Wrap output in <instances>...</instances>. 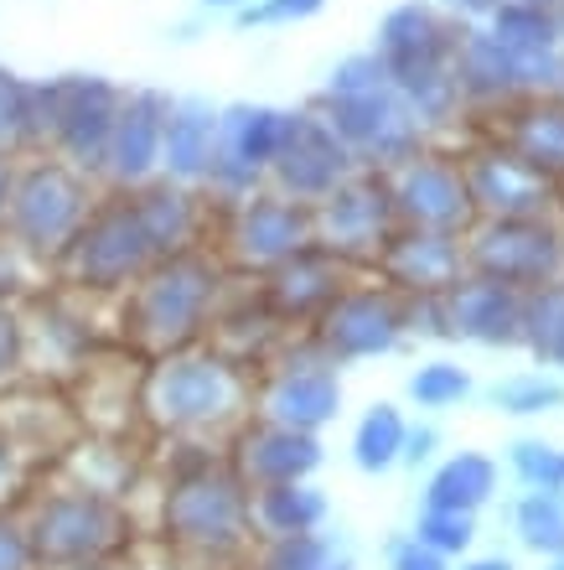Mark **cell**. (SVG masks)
Returning a JSON list of instances; mask_svg holds the SVG:
<instances>
[{
  "label": "cell",
  "mask_w": 564,
  "mask_h": 570,
  "mask_svg": "<svg viewBox=\"0 0 564 570\" xmlns=\"http://www.w3.org/2000/svg\"><path fill=\"white\" fill-rule=\"evenodd\" d=\"M560 218H564V181H560Z\"/></svg>",
  "instance_id": "obj_49"
},
{
  "label": "cell",
  "mask_w": 564,
  "mask_h": 570,
  "mask_svg": "<svg viewBox=\"0 0 564 570\" xmlns=\"http://www.w3.org/2000/svg\"><path fill=\"white\" fill-rule=\"evenodd\" d=\"M415 540L431 544L435 556H461L476 540V513H451V509H425L415 524Z\"/></svg>",
  "instance_id": "obj_35"
},
{
  "label": "cell",
  "mask_w": 564,
  "mask_h": 570,
  "mask_svg": "<svg viewBox=\"0 0 564 570\" xmlns=\"http://www.w3.org/2000/svg\"><path fill=\"white\" fill-rule=\"evenodd\" d=\"M93 177L73 171L58 156H21L16 161V187L11 208H6V239L27 259H62V249L73 244L93 208Z\"/></svg>",
  "instance_id": "obj_3"
},
{
  "label": "cell",
  "mask_w": 564,
  "mask_h": 570,
  "mask_svg": "<svg viewBox=\"0 0 564 570\" xmlns=\"http://www.w3.org/2000/svg\"><path fill=\"white\" fill-rule=\"evenodd\" d=\"M218 146V109L208 99H171L161 136V177L177 187H202Z\"/></svg>",
  "instance_id": "obj_25"
},
{
  "label": "cell",
  "mask_w": 564,
  "mask_h": 570,
  "mask_svg": "<svg viewBox=\"0 0 564 570\" xmlns=\"http://www.w3.org/2000/svg\"><path fill=\"white\" fill-rule=\"evenodd\" d=\"M507 462H513L523 488H554V493H564V451L550 446V441H513Z\"/></svg>",
  "instance_id": "obj_36"
},
{
  "label": "cell",
  "mask_w": 564,
  "mask_h": 570,
  "mask_svg": "<svg viewBox=\"0 0 564 570\" xmlns=\"http://www.w3.org/2000/svg\"><path fill=\"white\" fill-rule=\"evenodd\" d=\"M347 271H353V265H342L332 249L306 244L300 255H290L285 265H275V271L265 275L259 301L269 306V316H275L280 327H290V322H316V316L347 291Z\"/></svg>",
  "instance_id": "obj_21"
},
{
  "label": "cell",
  "mask_w": 564,
  "mask_h": 570,
  "mask_svg": "<svg viewBox=\"0 0 564 570\" xmlns=\"http://www.w3.org/2000/svg\"><path fill=\"white\" fill-rule=\"evenodd\" d=\"M31 560H52V566H105L125 544V513L115 498L73 488V493H52L42 509L31 513Z\"/></svg>",
  "instance_id": "obj_8"
},
{
  "label": "cell",
  "mask_w": 564,
  "mask_h": 570,
  "mask_svg": "<svg viewBox=\"0 0 564 570\" xmlns=\"http://www.w3.org/2000/svg\"><path fill=\"white\" fill-rule=\"evenodd\" d=\"M388 78H394V89H399V99L409 105V115L419 120L425 136H451L456 125L472 120L451 62H441V68H409V73H388Z\"/></svg>",
  "instance_id": "obj_26"
},
{
  "label": "cell",
  "mask_w": 564,
  "mask_h": 570,
  "mask_svg": "<svg viewBox=\"0 0 564 570\" xmlns=\"http://www.w3.org/2000/svg\"><path fill=\"white\" fill-rule=\"evenodd\" d=\"M316 353L332 363H363L384 358L399 347V337L409 332V301L399 291L378 285H347L327 312L311 322Z\"/></svg>",
  "instance_id": "obj_10"
},
{
  "label": "cell",
  "mask_w": 564,
  "mask_h": 570,
  "mask_svg": "<svg viewBox=\"0 0 564 570\" xmlns=\"http://www.w3.org/2000/svg\"><path fill=\"white\" fill-rule=\"evenodd\" d=\"M265 570H353V560L342 556V540L306 529V534H285L269 544Z\"/></svg>",
  "instance_id": "obj_32"
},
{
  "label": "cell",
  "mask_w": 564,
  "mask_h": 570,
  "mask_svg": "<svg viewBox=\"0 0 564 570\" xmlns=\"http://www.w3.org/2000/svg\"><path fill=\"white\" fill-rule=\"evenodd\" d=\"M16 161H21V156H0V234H6V208H11V187H16Z\"/></svg>",
  "instance_id": "obj_42"
},
{
  "label": "cell",
  "mask_w": 564,
  "mask_h": 570,
  "mask_svg": "<svg viewBox=\"0 0 564 570\" xmlns=\"http://www.w3.org/2000/svg\"><path fill=\"white\" fill-rule=\"evenodd\" d=\"M166 109L171 94L161 89H125L119 105L115 136H109V156H105V181L109 187H146L161 177V136H166Z\"/></svg>",
  "instance_id": "obj_20"
},
{
  "label": "cell",
  "mask_w": 564,
  "mask_h": 570,
  "mask_svg": "<svg viewBox=\"0 0 564 570\" xmlns=\"http://www.w3.org/2000/svg\"><path fill=\"white\" fill-rule=\"evenodd\" d=\"M523 347L538 363L564 368V281L538 285L523 296Z\"/></svg>",
  "instance_id": "obj_29"
},
{
  "label": "cell",
  "mask_w": 564,
  "mask_h": 570,
  "mask_svg": "<svg viewBox=\"0 0 564 570\" xmlns=\"http://www.w3.org/2000/svg\"><path fill=\"white\" fill-rule=\"evenodd\" d=\"M435 446H441V435H435V425H419V431L404 435V466H425L435 456Z\"/></svg>",
  "instance_id": "obj_41"
},
{
  "label": "cell",
  "mask_w": 564,
  "mask_h": 570,
  "mask_svg": "<svg viewBox=\"0 0 564 570\" xmlns=\"http://www.w3.org/2000/svg\"><path fill=\"white\" fill-rule=\"evenodd\" d=\"M446 332L456 343L476 347H523V291L487 275H461L451 291H441Z\"/></svg>",
  "instance_id": "obj_19"
},
{
  "label": "cell",
  "mask_w": 564,
  "mask_h": 570,
  "mask_svg": "<svg viewBox=\"0 0 564 570\" xmlns=\"http://www.w3.org/2000/svg\"><path fill=\"white\" fill-rule=\"evenodd\" d=\"M68 570H109V566H68Z\"/></svg>",
  "instance_id": "obj_48"
},
{
  "label": "cell",
  "mask_w": 564,
  "mask_h": 570,
  "mask_svg": "<svg viewBox=\"0 0 564 570\" xmlns=\"http://www.w3.org/2000/svg\"><path fill=\"white\" fill-rule=\"evenodd\" d=\"M244 400L238 363L224 358L218 347H181L166 353L150 374V410L171 431H208L224 425Z\"/></svg>",
  "instance_id": "obj_5"
},
{
  "label": "cell",
  "mask_w": 564,
  "mask_h": 570,
  "mask_svg": "<svg viewBox=\"0 0 564 570\" xmlns=\"http://www.w3.org/2000/svg\"><path fill=\"white\" fill-rule=\"evenodd\" d=\"M0 570H31V540H27V529L11 524L6 513H0Z\"/></svg>",
  "instance_id": "obj_40"
},
{
  "label": "cell",
  "mask_w": 564,
  "mask_h": 570,
  "mask_svg": "<svg viewBox=\"0 0 564 570\" xmlns=\"http://www.w3.org/2000/svg\"><path fill=\"white\" fill-rule=\"evenodd\" d=\"M550 570H564V556H550Z\"/></svg>",
  "instance_id": "obj_47"
},
{
  "label": "cell",
  "mask_w": 564,
  "mask_h": 570,
  "mask_svg": "<svg viewBox=\"0 0 564 570\" xmlns=\"http://www.w3.org/2000/svg\"><path fill=\"white\" fill-rule=\"evenodd\" d=\"M327 11V0H254L249 11H238L234 21L244 31H275V27H300Z\"/></svg>",
  "instance_id": "obj_37"
},
{
  "label": "cell",
  "mask_w": 564,
  "mask_h": 570,
  "mask_svg": "<svg viewBox=\"0 0 564 570\" xmlns=\"http://www.w3.org/2000/svg\"><path fill=\"white\" fill-rule=\"evenodd\" d=\"M265 421L275 425H290V431H321L327 421H337L342 410V379H337V363L311 353V358H290L280 363L265 384Z\"/></svg>",
  "instance_id": "obj_22"
},
{
  "label": "cell",
  "mask_w": 564,
  "mask_h": 570,
  "mask_svg": "<svg viewBox=\"0 0 564 570\" xmlns=\"http://www.w3.org/2000/svg\"><path fill=\"white\" fill-rule=\"evenodd\" d=\"M311 109L337 130V140L353 150V161L368 166V171H394L415 150L431 146V136L419 130V120L399 99L394 78H388V68L378 62L373 47L347 52L332 68Z\"/></svg>",
  "instance_id": "obj_1"
},
{
  "label": "cell",
  "mask_w": 564,
  "mask_h": 570,
  "mask_svg": "<svg viewBox=\"0 0 564 570\" xmlns=\"http://www.w3.org/2000/svg\"><path fill=\"white\" fill-rule=\"evenodd\" d=\"M492 405L503 415H518V421L550 415V410H564V384L554 374H513L492 390Z\"/></svg>",
  "instance_id": "obj_33"
},
{
  "label": "cell",
  "mask_w": 564,
  "mask_h": 570,
  "mask_svg": "<svg viewBox=\"0 0 564 570\" xmlns=\"http://www.w3.org/2000/svg\"><path fill=\"white\" fill-rule=\"evenodd\" d=\"M492 493H497V462H492L487 451H456L425 482V509L476 513Z\"/></svg>",
  "instance_id": "obj_27"
},
{
  "label": "cell",
  "mask_w": 564,
  "mask_h": 570,
  "mask_svg": "<svg viewBox=\"0 0 564 570\" xmlns=\"http://www.w3.org/2000/svg\"><path fill=\"white\" fill-rule=\"evenodd\" d=\"M476 130L497 136L513 156L544 171V177L560 187L564 181V94H534V99H518L507 105L503 115L482 120Z\"/></svg>",
  "instance_id": "obj_23"
},
{
  "label": "cell",
  "mask_w": 564,
  "mask_h": 570,
  "mask_svg": "<svg viewBox=\"0 0 564 570\" xmlns=\"http://www.w3.org/2000/svg\"><path fill=\"white\" fill-rule=\"evenodd\" d=\"M21 353H27V322L16 316V306L0 301V379L21 363Z\"/></svg>",
  "instance_id": "obj_38"
},
{
  "label": "cell",
  "mask_w": 564,
  "mask_h": 570,
  "mask_svg": "<svg viewBox=\"0 0 564 570\" xmlns=\"http://www.w3.org/2000/svg\"><path fill=\"white\" fill-rule=\"evenodd\" d=\"M466 271L513 291L564 281V218H476L466 234Z\"/></svg>",
  "instance_id": "obj_6"
},
{
  "label": "cell",
  "mask_w": 564,
  "mask_h": 570,
  "mask_svg": "<svg viewBox=\"0 0 564 570\" xmlns=\"http://www.w3.org/2000/svg\"><path fill=\"white\" fill-rule=\"evenodd\" d=\"M166 529L192 550H234L249 529V493L224 466H197L166 498Z\"/></svg>",
  "instance_id": "obj_14"
},
{
  "label": "cell",
  "mask_w": 564,
  "mask_h": 570,
  "mask_svg": "<svg viewBox=\"0 0 564 570\" xmlns=\"http://www.w3.org/2000/svg\"><path fill=\"white\" fill-rule=\"evenodd\" d=\"M373 271L399 296H441L466 275V239L461 234H435V228H394L378 249Z\"/></svg>",
  "instance_id": "obj_18"
},
{
  "label": "cell",
  "mask_w": 564,
  "mask_h": 570,
  "mask_svg": "<svg viewBox=\"0 0 564 570\" xmlns=\"http://www.w3.org/2000/svg\"><path fill=\"white\" fill-rule=\"evenodd\" d=\"M461 570H513V560H503V556H482V560H466Z\"/></svg>",
  "instance_id": "obj_44"
},
{
  "label": "cell",
  "mask_w": 564,
  "mask_h": 570,
  "mask_svg": "<svg viewBox=\"0 0 564 570\" xmlns=\"http://www.w3.org/2000/svg\"><path fill=\"white\" fill-rule=\"evenodd\" d=\"M472 394V374L451 358H435V363H419L415 374H409V400L419 410H451L461 405Z\"/></svg>",
  "instance_id": "obj_34"
},
{
  "label": "cell",
  "mask_w": 564,
  "mask_h": 570,
  "mask_svg": "<svg viewBox=\"0 0 564 570\" xmlns=\"http://www.w3.org/2000/svg\"><path fill=\"white\" fill-rule=\"evenodd\" d=\"M388 570H451V560L435 556L431 544H419L415 534H409V540H394V550H388Z\"/></svg>",
  "instance_id": "obj_39"
},
{
  "label": "cell",
  "mask_w": 564,
  "mask_h": 570,
  "mask_svg": "<svg viewBox=\"0 0 564 570\" xmlns=\"http://www.w3.org/2000/svg\"><path fill=\"white\" fill-rule=\"evenodd\" d=\"M353 171H357V161H353V150L337 140V130H332L316 109H290L285 146H280V156H275V166H269V187L280 197H290V203L316 208V203H321L332 187H342Z\"/></svg>",
  "instance_id": "obj_16"
},
{
  "label": "cell",
  "mask_w": 564,
  "mask_h": 570,
  "mask_svg": "<svg viewBox=\"0 0 564 570\" xmlns=\"http://www.w3.org/2000/svg\"><path fill=\"white\" fill-rule=\"evenodd\" d=\"M311 224H316V244L332 249L342 265H373L378 249L388 244V234L399 228L394 193H388V171L357 166L353 177L342 181V187H332L311 208Z\"/></svg>",
  "instance_id": "obj_9"
},
{
  "label": "cell",
  "mask_w": 564,
  "mask_h": 570,
  "mask_svg": "<svg viewBox=\"0 0 564 570\" xmlns=\"http://www.w3.org/2000/svg\"><path fill=\"white\" fill-rule=\"evenodd\" d=\"M249 519L265 529L269 540H285V534H306V529H321L327 519V498L311 482H275V488H259L249 498Z\"/></svg>",
  "instance_id": "obj_28"
},
{
  "label": "cell",
  "mask_w": 564,
  "mask_h": 570,
  "mask_svg": "<svg viewBox=\"0 0 564 570\" xmlns=\"http://www.w3.org/2000/svg\"><path fill=\"white\" fill-rule=\"evenodd\" d=\"M11 478V446H6V441H0V482Z\"/></svg>",
  "instance_id": "obj_45"
},
{
  "label": "cell",
  "mask_w": 564,
  "mask_h": 570,
  "mask_svg": "<svg viewBox=\"0 0 564 570\" xmlns=\"http://www.w3.org/2000/svg\"><path fill=\"white\" fill-rule=\"evenodd\" d=\"M560 27H564V6H560Z\"/></svg>",
  "instance_id": "obj_50"
},
{
  "label": "cell",
  "mask_w": 564,
  "mask_h": 570,
  "mask_svg": "<svg viewBox=\"0 0 564 570\" xmlns=\"http://www.w3.org/2000/svg\"><path fill=\"white\" fill-rule=\"evenodd\" d=\"M47 156L68 161L83 177H105L109 136H115L125 89L105 73H58L47 78Z\"/></svg>",
  "instance_id": "obj_7"
},
{
  "label": "cell",
  "mask_w": 564,
  "mask_h": 570,
  "mask_svg": "<svg viewBox=\"0 0 564 570\" xmlns=\"http://www.w3.org/2000/svg\"><path fill=\"white\" fill-rule=\"evenodd\" d=\"M228 255L244 271L269 275L275 265H285L290 255H300L306 244H316V224L306 203H290L275 187L228 203Z\"/></svg>",
  "instance_id": "obj_15"
},
{
  "label": "cell",
  "mask_w": 564,
  "mask_h": 570,
  "mask_svg": "<svg viewBox=\"0 0 564 570\" xmlns=\"http://www.w3.org/2000/svg\"><path fill=\"white\" fill-rule=\"evenodd\" d=\"M202 11H224V16H238V11H249L254 0H197Z\"/></svg>",
  "instance_id": "obj_43"
},
{
  "label": "cell",
  "mask_w": 564,
  "mask_h": 570,
  "mask_svg": "<svg viewBox=\"0 0 564 570\" xmlns=\"http://www.w3.org/2000/svg\"><path fill=\"white\" fill-rule=\"evenodd\" d=\"M285 125H290V109H280V105L218 109V146H212V166L202 187L212 197H224V203L259 193L269 181V166H275V156L285 146Z\"/></svg>",
  "instance_id": "obj_11"
},
{
  "label": "cell",
  "mask_w": 564,
  "mask_h": 570,
  "mask_svg": "<svg viewBox=\"0 0 564 570\" xmlns=\"http://www.w3.org/2000/svg\"><path fill=\"white\" fill-rule=\"evenodd\" d=\"M218 306H224V265L202 249H181V255L156 259L130 285L125 332L146 353L166 358L181 347H197V337L218 322Z\"/></svg>",
  "instance_id": "obj_2"
},
{
  "label": "cell",
  "mask_w": 564,
  "mask_h": 570,
  "mask_svg": "<svg viewBox=\"0 0 564 570\" xmlns=\"http://www.w3.org/2000/svg\"><path fill=\"white\" fill-rule=\"evenodd\" d=\"M156 259H161V249H156L146 218H140L135 193L109 187V193L93 197L89 218L73 234V244L62 249L58 265L73 275V285L105 296V291H130Z\"/></svg>",
  "instance_id": "obj_4"
},
{
  "label": "cell",
  "mask_w": 564,
  "mask_h": 570,
  "mask_svg": "<svg viewBox=\"0 0 564 570\" xmlns=\"http://www.w3.org/2000/svg\"><path fill=\"white\" fill-rule=\"evenodd\" d=\"M404 435H409V425H404L399 405H373L353 431V462L363 466V472H388V466H399Z\"/></svg>",
  "instance_id": "obj_30"
},
{
  "label": "cell",
  "mask_w": 564,
  "mask_h": 570,
  "mask_svg": "<svg viewBox=\"0 0 564 570\" xmlns=\"http://www.w3.org/2000/svg\"><path fill=\"white\" fill-rule=\"evenodd\" d=\"M321 466V441L311 431H290V425H254L238 441V472L254 488H275V482H306Z\"/></svg>",
  "instance_id": "obj_24"
},
{
  "label": "cell",
  "mask_w": 564,
  "mask_h": 570,
  "mask_svg": "<svg viewBox=\"0 0 564 570\" xmlns=\"http://www.w3.org/2000/svg\"><path fill=\"white\" fill-rule=\"evenodd\" d=\"M507 6H550V11H560L564 0H507Z\"/></svg>",
  "instance_id": "obj_46"
},
{
  "label": "cell",
  "mask_w": 564,
  "mask_h": 570,
  "mask_svg": "<svg viewBox=\"0 0 564 570\" xmlns=\"http://www.w3.org/2000/svg\"><path fill=\"white\" fill-rule=\"evenodd\" d=\"M461 16H451L441 0H399L378 16L373 27V52L388 73H409V68H441L456 58L461 42Z\"/></svg>",
  "instance_id": "obj_17"
},
{
  "label": "cell",
  "mask_w": 564,
  "mask_h": 570,
  "mask_svg": "<svg viewBox=\"0 0 564 570\" xmlns=\"http://www.w3.org/2000/svg\"><path fill=\"white\" fill-rule=\"evenodd\" d=\"M513 529L534 556H564V493L554 488H528L513 509Z\"/></svg>",
  "instance_id": "obj_31"
},
{
  "label": "cell",
  "mask_w": 564,
  "mask_h": 570,
  "mask_svg": "<svg viewBox=\"0 0 564 570\" xmlns=\"http://www.w3.org/2000/svg\"><path fill=\"white\" fill-rule=\"evenodd\" d=\"M388 193L404 228H435V234H472L476 208L466 193V171H461V150H415L404 166L388 171Z\"/></svg>",
  "instance_id": "obj_13"
},
{
  "label": "cell",
  "mask_w": 564,
  "mask_h": 570,
  "mask_svg": "<svg viewBox=\"0 0 564 570\" xmlns=\"http://www.w3.org/2000/svg\"><path fill=\"white\" fill-rule=\"evenodd\" d=\"M461 171H466L476 218H550L560 213V187L487 130H476L472 146L461 150Z\"/></svg>",
  "instance_id": "obj_12"
}]
</instances>
